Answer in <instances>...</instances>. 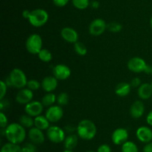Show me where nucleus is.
Returning <instances> with one entry per match:
<instances>
[{
    "label": "nucleus",
    "mask_w": 152,
    "mask_h": 152,
    "mask_svg": "<svg viewBox=\"0 0 152 152\" xmlns=\"http://www.w3.org/2000/svg\"><path fill=\"white\" fill-rule=\"evenodd\" d=\"M27 136L25 128L20 123L13 122L4 128V137L9 142L19 145L23 142Z\"/></svg>",
    "instance_id": "f257e3e1"
},
{
    "label": "nucleus",
    "mask_w": 152,
    "mask_h": 152,
    "mask_svg": "<svg viewBox=\"0 0 152 152\" xmlns=\"http://www.w3.org/2000/svg\"><path fill=\"white\" fill-rule=\"evenodd\" d=\"M97 129L94 122L89 119H83L77 127L78 137L83 140H91L96 137Z\"/></svg>",
    "instance_id": "f03ea898"
},
{
    "label": "nucleus",
    "mask_w": 152,
    "mask_h": 152,
    "mask_svg": "<svg viewBox=\"0 0 152 152\" xmlns=\"http://www.w3.org/2000/svg\"><path fill=\"white\" fill-rule=\"evenodd\" d=\"M48 13L45 10L42 8H37L31 10V15L28 20L32 26L39 28V27L45 25L48 21Z\"/></svg>",
    "instance_id": "7ed1b4c3"
},
{
    "label": "nucleus",
    "mask_w": 152,
    "mask_h": 152,
    "mask_svg": "<svg viewBox=\"0 0 152 152\" xmlns=\"http://www.w3.org/2000/svg\"><path fill=\"white\" fill-rule=\"evenodd\" d=\"M11 82L12 86L17 89H21L27 86L28 79L23 70L19 68H14L10 71L8 75Z\"/></svg>",
    "instance_id": "20e7f679"
},
{
    "label": "nucleus",
    "mask_w": 152,
    "mask_h": 152,
    "mask_svg": "<svg viewBox=\"0 0 152 152\" xmlns=\"http://www.w3.org/2000/svg\"><path fill=\"white\" fill-rule=\"evenodd\" d=\"M42 39L38 34H32L27 38L25 47L27 51L31 55H38L42 49Z\"/></svg>",
    "instance_id": "39448f33"
},
{
    "label": "nucleus",
    "mask_w": 152,
    "mask_h": 152,
    "mask_svg": "<svg viewBox=\"0 0 152 152\" xmlns=\"http://www.w3.org/2000/svg\"><path fill=\"white\" fill-rule=\"evenodd\" d=\"M46 135H47L48 139L51 142L56 143V144L63 142L66 137L65 130L56 125H52L49 127L46 132Z\"/></svg>",
    "instance_id": "423d86ee"
},
{
    "label": "nucleus",
    "mask_w": 152,
    "mask_h": 152,
    "mask_svg": "<svg viewBox=\"0 0 152 152\" xmlns=\"http://www.w3.org/2000/svg\"><path fill=\"white\" fill-rule=\"evenodd\" d=\"M107 29V24L104 19L101 18H96L90 23L88 27V31L91 35L98 37L105 32Z\"/></svg>",
    "instance_id": "0eeeda50"
},
{
    "label": "nucleus",
    "mask_w": 152,
    "mask_h": 152,
    "mask_svg": "<svg viewBox=\"0 0 152 152\" xmlns=\"http://www.w3.org/2000/svg\"><path fill=\"white\" fill-rule=\"evenodd\" d=\"M63 109L59 105H53L48 107L45 116H46L50 123H56L60 121L63 117Z\"/></svg>",
    "instance_id": "6e6552de"
},
{
    "label": "nucleus",
    "mask_w": 152,
    "mask_h": 152,
    "mask_svg": "<svg viewBox=\"0 0 152 152\" xmlns=\"http://www.w3.org/2000/svg\"><path fill=\"white\" fill-rule=\"evenodd\" d=\"M147 65L145 60L140 57H134L131 58L127 63L128 69L134 73L144 72Z\"/></svg>",
    "instance_id": "1a4fd4ad"
},
{
    "label": "nucleus",
    "mask_w": 152,
    "mask_h": 152,
    "mask_svg": "<svg viewBox=\"0 0 152 152\" xmlns=\"http://www.w3.org/2000/svg\"><path fill=\"white\" fill-rule=\"evenodd\" d=\"M53 75L58 80H65L70 77L71 70L65 64L59 63L53 66Z\"/></svg>",
    "instance_id": "9d476101"
},
{
    "label": "nucleus",
    "mask_w": 152,
    "mask_h": 152,
    "mask_svg": "<svg viewBox=\"0 0 152 152\" xmlns=\"http://www.w3.org/2000/svg\"><path fill=\"white\" fill-rule=\"evenodd\" d=\"M44 109L42 103L39 101H32L25 106V112L31 117L35 118L42 115Z\"/></svg>",
    "instance_id": "9b49d317"
},
{
    "label": "nucleus",
    "mask_w": 152,
    "mask_h": 152,
    "mask_svg": "<svg viewBox=\"0 0 152 152\" xmlns=\"http://www.w3.org/2000/svg\"><path fill=\"white\" fill-rule=\"evenodd\" d=\"M129 132L126 128H119L114 130L111 135V140L116 145H120L124 144L129 139Z\"/></svg>",
    "instance_id": "f8f14e48"
},
{
    "label": "nucleus",
    "mask_w": 152,
    "mask_h": 152,
    "mask_svg": "<svg viewBox=\"0 0 152 152\" xmlns=\"http://www.w3.org/2000/svg\"><path fill=\"white\" fill-rule=\"evenodd\" d=\"M34 98V92L28 88H23V89H19L18 92L16 95L15 100L19 104H25L30 103L33 101Z\"/></svg>",
    "instance_id": "ddd939ff"
},
{
    "label": "nucleus",
    "mask_w": 152,
    "mask_h": 152,
    "mask_svg": "<svg viewBox=\"0 0 152 152\" xmlns=\"http://www.w3.org/2000/svg\"><path fill=\"white\" fill-rule=\"evenodd\" d=\"M28 136L31 142L35 145L42 144L45 140V137L43 131L36 128V127L30 128Z\"/></svg>",
    "instance_id": "4468645a"
},
{
    "label": "nucleus",
    "mask_w": 152,
    "mask_h": 152,
    "mask_svg": "<svg viewBox=\"0 0 152 152\" xmlns=\"http://www.w3.org/2000/svg\"><path fill=\"white\" fill-rule=\"evenodd\" d=\"M136 137L142 143L150 142L152 141V130L148 126H140L137 129Z\"/></svg>",
    "instance_id": "2eb2a0df"
},
{
    "label": "nucleus",
    "mask_w": 152,
    "mask_h": 152,
    "mask_svg": "<svg viewBox=\"0 0 152 152\" xmlns=\"http://www.w3.org/2000/svg\"><path fill=\"white\" fill-rule=\"evenodd\" d=\"M61 37L65 41L69 43H76L78 42L79 34L74 28L71 27H65L61 30Z\"/></svg>",
    "instance_id": "dca6fc26"
},
{
    "label": "nucleus",
    "mask_w": 152,
    "mask_h": 152,
    "mask_svg": "<svg viewBox=\"0 0 152 152\" xmlns=\"http://www.w3.org/2000/svg\"><path fill=\"white\" fill-rule=\"evenodd\" d=\"M130 115L134 119H140L145 112V105L141 100H136L130 107Z\"/></svg>",
    "instance_id": "f3484780"
},
{
    "label": "nucleus",
    "mask_w": 152,
    "mask_h": 152,
    "mask_svg": "<svg viewBox=\"0 0 152 152\" xmlns=\"http://www.w3.org/2000/svg\"><path fill=\"white\" fill-rule=\"evenodd\" d=\"M42 88L46 92H52L57 88L58 80L54 76H46L41 82Z\"/></svg>",
    "instance_id": "a211bd4d"
},
{
    "label": "nucleus",
    "mask_w": 152,
    "mask_h": 152,
    "mask_svg": "<svg viewBox=\"0 0 152 152\" xmlns=\"http://www.w3.org/2000/svg\"><path fill=\"white\" fill-rule=\"evenodd\" d=\"M138 96L142 100H147L152 97V86L151 83H143L137 90Z\"/></svg>",
    "instance_id": "6ab92c4d"
},
{
    "label": "nucleus",
    "mask_w": 152,
    "mask_h": 152,
    "mask_svg": "<svg viewBox=\"0 0 152 152\" xmlns=\"http://www.w3.org/2000/svg\"><path fill=\"white\" fill-rule=\"evenodd\" d=\"M132 90V86L127 82H121L115 87L116 95L120 97H126L129 95Z\"/></svg>",
    "instance_id": "aec40b11"
},
{
    "label": "nucleus",
    "mask_w": 152,
    "mask_h": 152,
    "mask_svg": "<svg viewBox=\"0 0 152 152\" xmlns=\"http://www.w3.org/2000/svg\"><path fill=\"white\" fill-rule=\"evenodd\" d=\"M79 137L77 134H71L65 137V140L63 142L64 147L65 149L68 150H73L77 147L78 144Z\"/></svg>",
    "instance_id": "412c9836"
},
{
    "label": "nucleus",
    "mask_w": 152,
    "mask_h": 152,
    "mask_svg": "<svg viewBox=\"0 0 152 152\" xmlns=\"http://www.w3.org/2000/svg\"><path fill=\"white\" fill-rule=\"evenodd\" d=\"M50 123L46 116L43 115H39L34 118V127L42 131H47L50 127Z\"/></svg>",
    "instance_id": "4be33fe9"
},
{
    "label": "nucleus",
    "mask_w": 152,
    "mask_h": 152,
    "mask_svg": "<svg viewBox=\"0 0 152 152\" xmlns=\"http://www.w3.org/2000/svg\"><path fill=\"white\" fill-rule=\"evenodd\" d=\"M41 102L43 106L46 107H51L56 102V95L53 92H47L42 98Z\"/></svg>",
    "instance_id": "5701e85b"
},
{
    "label": "nucleus",
    "mask_w": 152,
    "mask_h": 152,
    "mask_svg": "<svg viewBox=\"0 0 152 152\" xmlns=\"http://www.w3.org/2000/svg\"><path fill=\"white\" fill-rule=\"evenodd\" d=\"M24 128H31L34 126V119L28 114L22 115L19 118V122Z\"/></svg>",
    "instance_id": "b1692460"
},
{
    "label": "nucleus",
    "mask_w": 152,
    "mask_h": 152,
    "mask_svg": "<svg viewBox=\"0 0 152 152\" xmlns=\"http://www.w3.org/2000/svg\"><path fill=\"white\" fill-rule=\"evenodd\" d=\"M0 152H22V147H20L19 145L8 142L3 145Z\"/></svg>",
    "instance_id": "393cba45"
},
{
    "label": "nucleus",
    "mask_w": 152,
    "mask_h": 152,
    "mask_svg": "<svg viewBox=\"0 0 152 152\" xmlns=\"http://www.w3.org/2000/svg\"><path fill=\"white\" fill-rule=\"evenodd\" d=\"M122 152H139L137 145L136 143H134L132 141H129L122 145L121 148Z\"/></svg>",
    "instance_id": "a878e982"
},
{
    "label": "nucleus",
    "mask_w": 152,
    "mask_h": 152,
    "mask_svg": "<svg viewBox=\"0 0 152 152\" xmlns=\"http://www.w3.org/2000/svg\"><path fill=\"white\" fill-rule=\"evenodd\" d=\"M38 58H39L40 61H42L44 63H48L53 58V55L52 53L48 50V49H42L39 52Z\"/></svg>",
    "instance_id": "bb28decb"
},
{
    "label": "nucleus",
    "mask_w": 152,
    "mask_h": 152,
    "mask_svg": "<svg viewBox=\"0 0 152 152\" xmlns=\"http://www.w3.org/2000/svg\"><path fill=\"white\" fill-rule=\"evenodd\" d=\"M74 48L76 53L78 55H80V56H85L88 52V49L86 45L84 43H81V42L78 41L76 43H74Z\"/></svg>",
    "instance_id": "cd10ccee"
},
{
    "label": "nucleus",
    "mask_w": 152,
    "mask_h": 152,
    "mask_svg": "<svg viewBox=\"0 0 152 152\" xmlns=\"http://www.w3.org/2000/svg\"><path fill=\"white\" fill-rule=\"evenodd\" d=\"M69 101V95L67 92H62L56 95V102H57L58 105L61 106H65L68 104Z\"/></svg>",
    "instance_id": "c85d7f7f"
},
{
    "label": "nucleus",
    "mask_w": 152,
    "mask_h": 152,
    "mask_svg": "<svg viewBox=\"0 0 152 152\" xmlns=\"http://www.w3.org/2000/svg\"><path fill=\"white\" fill-rule=\"evenodd\" d=\"M73 5L79 10H85L90 5L89 0H72Z\"/></svg>",
    "instance_id": "c756f323"
},
{
    "label": "nucleus",
    "mask_w": 152,
    "mask_h": 152,
    "mask_svg": "<svg viewBox=\"0 0 152 152\" xmlns=\"http://www.w3.org/2000/svg\"><path fill=\"white\" fill-rule=\"evenodd\" d=\"M123 28V26H122L121 24L118 22H116V21H114V22H111L108 24H107V29L109 31L113 33H117L120 32V31Z\"/></svg>",
    "instance_id": "7c9ffc66"
},
{
    "label": "nucleus",
    "mask_w": 152,
    "mask_h": 152,
    "mask_svg": "<svg viewBox=\"0 0 152 152\" xmlns=\"http://www.w3.org/2000/svg\"><path fill=\"white\" fill-rule=\"evenodd\" d=\"M42 86L41 83L39 80H36V79H31V80H28V83H27V87L30 89L32 91L38 90L40 87Z\"/></svg>",
    "instance_id": "2f4dec72"
},
{
    "label": "nucleus",
    "mask_w": 152,
    "mask_h": 152,
    "mask_svg": "<svg viewBox=\"0 0 152 152\" xmlns=\"http://www.w3.org/2000/svg\"><path fill=\"white\" fill-rule=\"evenodd\" d=\"M37 149L36 145L31 142L25 143L22 147V152H37Z\"/></svg>",
    "instance_id": "473e14b6"
},
{
    "label": "nucleus",
    "mask_w": 152,
    "mask_h": 152,
    "mask_svg": "<svg viewBox=\"0 0 152 152\" xmlns=\"http://www.w3.org/2000/svg\"><path fill=\"white\" fill-rule=\"evenodd\" d=\"M8 125V119L7 116L1 111L0 113V128H5Z\"/></svg>",
    "instance_id": "72a5a7b5"
},
{
    "label": "nucleus",
    "mask_w": 152,
    "mask_h": 152,
    "mask_svg": "<svg viewBox=\"0 0 152 152\" xmlns=\"http://www.w3.org/2000/svg\"><path fill=\"white\" fill-rule=\"evenodd\" d=\"M7 86L5 83L4 80H1L0 81V100L3 99L4 98L7 92Z\"/></svg>",
    "instance_id": "f704fd0d"
},
{
    "label": "nucleus",
    "mask_w": 152,
    "mask_h": 152,
    "mask_svg": "<svg viewBox=\"0 0 152 152\" xmlns=\"http://www.w3.org/2000/svg\"><path fill=\"white\" fill-rule=\"evenodd\" d=\"M130 84H131V86H132V87L139 88L140 86V85L142 84V81H141V80L140 77H135L132 79V81H131V83H130Z\"/></svg>",
    "instance_id": "c9c22d12"
},
{
    "label": "nucleus",
    "mask_w": 152,
    "mask_h": 152,
    "mask_svg": "<svg viewBox=\"0 0 152 152\" xmlns=\"http://www.w3.org/2000/svg\"><path fill=\"white\" fill-rule=\"evenodd\" d=\"M96 152H111V148L108 144H102L98 147Z\"/></svg>",
    "instance_id": "e433bc0d"
},
{
    "label": "nucleus",
    "mask_w": 152,
    "mask_h": 152,
    "mask_svg": "<svg viewBox=\"0 0 152 152\" xmlns=\"http://www.w3.org/2000/svg\"><path fill=\"white\" fill-rule=\"evenodd\" d=\"M69 1L70 0H53V2L56 7H62L66 5V4H68Z\"/></svg>",
    "instance_id": "4c0bfd02"
},
{
    "label": "nucleus",
    "mask_w": 152,
    "mask_h": 152,
    "mask_svg": "<svg viewBox=\"0 0 152 152\" xmlns=\"http://www.w3.org/2000/svg\"><path fill=\"white\" fill-rule=\"evenodd\" d=\"M9 105H10V103H9V101L7 99L3 98V99L0 100V110L1 111H2L4 107H7Z\"/></svg>",
    "instance_id": "58836bf2"
},
{
    "label": "nucleus",
    "mask_w": 152,
    "mask_h": 152,
    "mask_svg": "<svg viewBox=\"0 0 152 152\" xmlns=\"http://www.w3.org/2000/svg\"><path fill=\"white\" fill-rule=\"evenodd\" d=\"M65 132L68 133V134H73L75 131H77V128H74V126H71V125H68L65 127L64 128Z\"/></svg>",
    "instance_id": "ea45409f"
},
{
    "label": "nucleus",
    "mask_w": 152,
    "mask_h": 152,
    "mask_svg": "<svg viewBox=\"0 0 152 152\" xmlns=\"http://www.w3.org/2000/svg\"><path fill=\"white\" fill-rule=\"evenodd\" d=\"M143 152H152V141L145 145L143 147Z\"/></svg>",
    "instance_id": "a19ab883"
},
{
    "label": "nucleus",
    "mask_w": 152,
    "mask_h": 152,
    "mask_svg": "<svg viewBox=\"0 0 152 152\" xmlns=\"http://www.w3.org/2000/svg\"><path fill=\"white\" fill-rule=\"evenodd\" d=\"M146 122L148 125L152 126V110L148 113L146 116Z\"/></svg>",
    "instance_id": "79ce46f5"
},
{
    "label": "nucleus",
    "mask_w": 152,
    "mask_h": 152,
    "mask_svg": "<svg viewBox=\"0 0 152 152\" xmlns=\"http://www.w3.org/2000/svg\"><path fill=\"white\" fill-rule=\"evenodd\" d=\"M90 6L94 9H97L99 7V3L97 1H92L90 3Z\"/></svg>",
    "instance_id": "37998d69"
},
{
    "label": "nucleus",
    "mask_w": 152,
    "mask_h": 152,
    "mask_svg": "<svg viewBox=\"0 0 152 152\" xmlns=\"http://www.w3.org/2000/svg\"><path fill=\"white\" fill-rule=\"evenodd\" d=\"M31 11H30V10H23V12H22V17L25 18V19H28L30 15H31Z\"/></svg>",
    "instance_id": "c03bdc74"
},
{
    "label": "nucleus",
    "mask_w": 152,
    "mask_h": 152,
    "mask_svg": "<svg viewBox=\"0 0 152 152\" xmlns=\"http://www.w3.org/2000/svg\"><path fill=\"white\" fill-rule=\"evenodd\" d=\"M144 72L146 73V74H151V66L147 65V66H146V68H145Z\"/></svg>",
    "instance_id": "a18cd8bd"
},
{
    "label": "nucleus",
    "mask_w": 152,
    "mask_h": 152,
    "mask_svg": "<svg viewBox=\"0 0 152 152\" xmlns=\"http://www.w3.org/2000/svg\"><path fill=\"white\" fill-rule=\"evenodd\" d=\"M62 152H74L73 150H68V149H65V151H63Z\"/></svg>",
    "instance_id": "49530a36"
},
{
    "label": "nucleus",
    "mask_w": 152,
    "mask_h": 152,
    "mask_svg": "<svg viewBox=\"0 0 152 152\" xmlns=\"http://www.w3.org/2000/svg\"><path fill=\"white\" fill-rule=\"evenodd\" d=\"M150 26H151V28L152 29V16H151V19H150Z\"/></svg>",
    "instance_id": "de8ad7c7"
},
{
    "label": "nucleus",
    "mask_w": 152,
    "mask_h": 152,
    "mask_svg": "<svg viewBox=\"0 0 152 152\" xmlns=\"http://www.w3.org/2000/svg\"><path fill=\"white\" fill-rule=\"evenodd\" d=\"M86 152H95V151H86Z\"/></svg>",
    "instance_id": "09e8293b"
},
{
    "label": "nucleus",
    "mask_w": 152,
    "mask_h": 152,
    "mask_svg": "<svg viewBox=\"0 0 152 152\" xmlns=\"http://www.w3.org/2000/svg\"><path fill=\"white\" fill-rule=\"evenodd\" d=\"M151 75H152V66H151Z\"/></svg>",
    "instance_id": "8fccbe9b"
},
{
    "label": "nucleus",
    "mask_w": 152,
    "mask_h": 152,
    "mask_svg": "<svg viewBox=\"0 0 152 152\" xmlns=\"http://www.w3.org/2000/svg\"><path fill=\"white\" fill-rule=\"evenodd\" d=\"M151 86H152V81H151Z\"/></svg>",
    "instance_id": "3c124183"
}]
</instances>
